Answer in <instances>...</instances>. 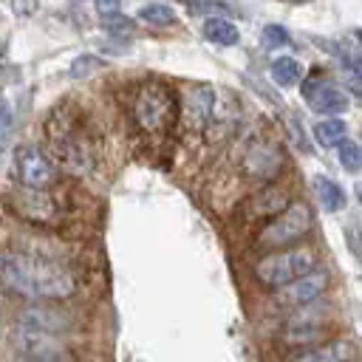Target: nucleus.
Wrapping results in <instances>:
<instances>
[{
  "label": "nucleus",
  "mask_w": 362,
  "mask_h": 362,
  "mask_svg": "<svg viewBox=\"0 0 362 362\" xmlns=\"http://www.w3.org/2000/svg\"><path fill=\"white\" fill-rule=\"evenodd\" d=\"M354 359H356V348L351 339H328L322 345H314L291 356L288 362H354Z\"/></svg>",
  "instance_id": "13"
},
{
  "label": "nucleus",
  "mask_w": 362,
  "mask_h": 362,
  "mask_svg": "<svg viewBox=\"0 0 362 362\" xmlns=\"http://www.w3.org/2000/svg\"><path fill=\"white\" fill-rule=\"evenodd\" d=\"M328 283H331V274L325 269H314V272L297 277L294 283L283 286L280 288V303L288 305V308H294V311L297 308H305L311 303H320V297L325 294Z\"/></svg>",
  "instance_id": "9"
},
{
  "label": "nucleus",
  "mask_w": 362,
  "mask_h": 362,
  "mask_svg": "<svg viewBox=\"0 0 362 362\" xmlns=\"http://www.w3.org/2000/svg\"><path fill=\"white\" fill-rule=\"evenodd\" d=\"M260 45L274 51V48H286L288 45V31L280 25V23H269L263 31H260Z\"/></svg>",
  "instance_id": "21"
},
{
  "label": "nucleus",
  "mask_w": 362,
  "mask_h": 362,
  "mask_svg": "<svg viewBox=\"0 0 362 362\" xmlns=\"http://www.w3.org/2000/svg\"><path fill=\"white\" fill-rule=\"evenodd\" d=\"M8 136H11V107H8V102L0 96V147H6Z\"/></svg>",
  "instance_id": "23"
},
{
  "label": "nucleus",
  "mask_w": 362,
  "mask_h": 362,
  "mask_svg": "<svg viewBox=\"0 0 362 362\" xmlns=\"http://www.w3.org/2000/svg\"><path fill=\"white\" fill-rule=\"evenodd\" d=\"M283 167V153L277 150V144L272 141H257L246 150L243 156V170L249 178L257 181H272L277 175V170Z\"/></svg>",
  "instance_id": "10"
},
{
  "label": "nucleus",
  "mask_w": 362,
  "mask_h": 362,
  "mask_svg": "<svg viewBox=\"0 0 362 362\" xmlns=\"http://www.w3.org/2000/svg\"><path fill=\"white\" fill-rule=\"evenodd\" d=\"M11 348H14L17 359H34V362L68 359V345L59 342L57 337H48V334L20 331V334L11 337Z\"/></svg>",
  "instance_id": "8"
},
{
  "label": "nucleus",
  "mask_w": 362,
  "mask_h": 362,
  "mask_svg": "<svg viewBox=\"0 0 362 362\" xmlns=\"http://www.w3.org/2000/svg\"><path fill=\"white\" fill-rule=\"evenodd\" d=\"M17 325H20V331L57 337L74 325V317H71V311H65L54 303H31L17 314Z\"/></svg>",
  "instance_id": "7"
},
{
  "label": "nucleus",
  "mask_w": 362,
  "mask_h": 362,
  "mask_svg": "<svg viewBox=\"0 0 362 362\" xmlns=\"http://www.w3.org/2000/svg\"><path fill=\"white\" fill-rule=\"evenodd\" d=\"M178 116V102L173 90L161 82H144L133 102V119L141 133L147 136H164Z\"/></svg>",
  "instance_id": "3"
},
{
  "label": "nucleus",
  "mask_w": 362,
  "mask_h": 362,
  "mask_svg": "<svg viewBox=\"0 0 362 362\" xmlns=\"http://www.w3.org/2000/svg\"><path fill=\"white\" fill-rule=\"evenodd\" d=\"M93 68H102V59L99 57H79V59H74V65H71V76L74 79H79V76H85V74H90Z\"/></svg>",
  "instance_id": "22"
},
{
  "label": "nucleus",
  "mask_w": 362,
  "mask_h": 362,
  "mask_svg": "<svg viewBox=\"0 0 362 362\" xmlns=\"http://www.w3.org/2000/svg\"><path fill=\"white\" fill-rule=\"evenodd\" d=\"M331 328H334L331 308L311 303L305 308H297L286 320V325L280 331V339L286 345H300V348L303 345H317V342H325V337L331 334Z\"/></svg>",
  "instance_id": "5"
},
{
  "label": "nucleus",
  "mask_w": 362,
  "mask_h": 362,
  "mask_svg": "<svg viewBox=\"0 0 362 362\" xmlns=\"http://www.w3.org/2000/svg\"><path fill=\"white\" fill-rule=\"evenodd\" d=\"M314 226V215L311 206L303 201H291L280 215H274L272 221H266V226L257 232V246L260 249H283V246H294L297 240H303Z\"/></svg>",
  "instance_id": "4"
},
{
  "label": "nucleus",
  "mask_w": 362,
  "mask_h": 362,
  "mask_svg": "<svg viewBox=\"0 0 362 362\" xmlns=\"http://www.w3.org/2000/svg\"><path fill=\"white\" fill-rule=\"evenodd\" d=\"M288 204H291L288 189H283L280 184H266L260 192L252 195V201H249V215H252V218H269V221H272V218L280 215Z\"/></svg>",
  "instance_id": "14"
},
{
  "label": "nucleus",
  "mask_w": 362,
  "mask_h": 362,
  "mask_svg": "<svg viewBox=\"0 0 362 362\" xmlns=\"http://www.w3.org/2000/svg\"><path fill=\"white\" fill-rule=\"evenodd\" d=\"M139 17L153 23V25H170L175 20V11L167 3H147V6L139 8Z\"/></svg>",
  "instance_id": "19"
},
{
  "label": "nucleus",
  "mask_w": 362,
  "mask_h": 362,
  "mask_svg": "<svg viewBox=\"0 0 362 362\" xmlns=\"http://www.w3.org/2000/svg\"><path fill=\"white\" fill-rule=\"evenodd\" d=\"M314 139H317L322 147L339 144V141L345 139V122H342V119H322V122H317Z\"/></svg>",
  "instance_id": "18"
},
{
  "label": "nucleus",
  "mask_w": 362,
  "mask_h": 362,
  "mask_svg": "<svg viewBox=\"0 0 362 362\" xmlns=\"http://www.w3.org/2000/svg\"><path fill=\"white\" fill-rule=\"evenodd\" d=\"M14 173H17L20 184L34 192L48 189L51 184H57V175H59L51 156L37 144H20L14 150Z\"/></svg>",
  "instance_id": "6"
},
{
  "label": "nucleus",
  "mask_w": 362,
  "mask_h": 362,
  "mask_svg": "<svg viewBox=\"0 0 362 362\" xmlns=\"http://www.w3.org/2000/svg\"><path fill=\"white\" fill-rule=\"evenodd\" d=\"M337 156H339V164H342L348 173H356L359 164H362V150H359V144L351 141V139H342V141L337 144Z\"/></svg>",
  "instance_id": "20"
},
{
  "label": "nucleus",
  "mask_w": 362,
  "mask_h": 362,
  "mask_svg": "<svg viewBox=\"0 0 362 362\" xmlns=\"http://www.w3.org/2000/svg\"><path fill=\"white\" fill-rule=\"evenodd\" d=\"M303 96L308 99V105H311L314 113H325L328 116V113L348 110V93L342 88L325 82V79H308L303 85Z\"/></svg>",
  "instance_id": "11"
},
{
  "label": "nucleus",
  "mask_w": 362,
  "mask_h": 362,
  "mask_svg": "<svg viewBox=\"0 0 362 362\" xmlns=\"http://www.w3.org/2000/svg\"><path fill=\"white\" fill-rule=\"evenodd\" d=\"M201 34H204V40H209L215 45H235L240 40L238 25L226 14H209V17H204Z\"/></svg>",
  "instance_id": "15"
},
{
  "label": "nucleus",
  "mask_w": 362,
  "mask_h": 362,
  "mask_svg": "<svg viewBox=\"0 0 362 362\" xmlns=\"http://www.w3.org/2000/svg\"><path fill=\"white\" fill-rule=\"evenodd\" d=\"M96 11H99L105 20H110V17H119V14H122V6L113 3V0H99V3H96Z\"/></svg>",
  "instance_id": "25"
},
{
  "label": "nucleus",
  "mask_w": 362,
  "mask_h": 362,
  "mask_svg": "<svg viewBox=\"0 0 362 362\" xmlns=\"http://www.w3.org/2000/svg\"><path fill=\"white\" fill-rule=\"evenodd\" d=\"M317 269V252L311 246H291L286 252H272L263 255L255 263V280L263 288H283L288 283H294L297 277L308 274Z\"/></svg>",
  "instance_id": "2"
},
{
  "label": "nucleus",
  "mask_w": 362,
  "mask_h": 362,
  "mask_svg": "<svg viewBox=\"0 0 362 362\" xmlns=\"http://www.w3.org/2000/svg\"><path fill=\"white\" fill-rule=\"evenodd\" d=\"M215 110V93L209 85H195L184 96V119L192 130H204Z\"/></svg>",
  "instance_id": "12"
},
{
  "label": "nucleus",
  "mask_w": 362,
  "mask_h": 362,
  "mask_svg": "<svg viewBox=\"0 0 362 362\" xmlns=\"http://www.w3.org/2000/svg\"><path fill=\"white\" fill-rule=\"evenodd\" d=\"M314 192H317V198H320V204L328 209V212H337V209H342L345 206V189L337 184V181H331L328 175H314Z\"/></svg>",
  "instance_id": "16"
},
{
  "label": "nucleus",
  "mask_w": 362,
  "mask_h": 362,
  "mask_svg": "<svg viewBox=\"0 0 362 362\" xmlns=\"http://www.w3.org/2000/svg\"><path fill=\"white\" fill-rule=\"evenodd\" d=\"M0 280L31 300L40 303H54L65 300L76 291V280L68 266L57 260H42V257H28L20 252H3L0 255Z\"/></svg>",
  "instance_id": "1"
},
{
  "label": "nucleus",
  "mask_w": 362,
  "mask_h": 362,
  "mask_svg": "<svg viewBox=\"0 0 362 362\" xmlns=\"http://www.w3.org/2000/svg\"><path fill=\"white\" fill-rule=\"evenodd\" d=\"M300 76H303V68H300V62L294 57L272 59V79L277 85H294V82H300Z\"/></svg>",
  "instance_id": "17"
},
{
  "label": "nucleus",
  "mask_w": 362,
  "mask_h": 362,
  "mask_svg": "<svg viewBox=\"0 0 362 362\" xmlns=\"http://www.w3.org/2000/svg\"><path fill=\"white\" fill-rule=\"evenodd\" d=\"M17 362H34V359H17ZM54 362H68V359H54Z\"/></svg>",
  "instance_id": "26"
},
{
  "label": "nucleus",
  "mask_w": 362,
  "mask_h": 362,
  "mask_svg": "<svg viewBox=\"0 0 362 362\" xmlns=\"http://www.w3.org/2000/svg\"><path fill=\"white\" fill-rule=\"evenodd\" d=\"M105 28L110 31V34H130L133 31V20H127V17H110V20H105Z\"/></svg>",
  "instance_id": "24"
}]
</instances>
